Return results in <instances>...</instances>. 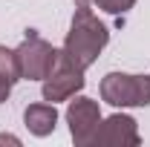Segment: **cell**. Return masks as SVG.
Listing matches in <instances>:
<instances>
[{"mask_svg": "<svg viewBox=\"0 0 150 147\" xmlns=\"http://www.w3.org/2000/svg\"><path fill=\"white\" fill-rule=\"evenodd\" d=\"M107 40H110V32L93 15V9L78 6L75 15H72V23H69V32H67V40H64V49L61 52L69 58L78 69L87 72L98 61L101 49L107 46Z\"/></svg>", "mask_w": 150, "mask_h": 147, "instance_id": "6da1fadb", "label": "cell"}, {"mask_svg": "<svg viewBox=\"0 0 150 147\" xmlns=\"http://www.w3.org/2000/svg\"><path fill=\"white\" fill-rule=\"evenodd\" d=\"M101 101L112 107H150V75L107 72L101 78Z\"/></svg>", "mask_w": 150, "mask_h": 147, "instance_id": "7a4b0ae2", "label": "cell"}, {"mask_svg": "<svg viewBox=\"0 0 150 147\" xmlns=\"http://www.w3.org/2000/svg\"><path fill=\"white\" fill-rule=\"evenodd\" d=\"M15 55H18V66H20V78L23 81H43L46 75L55 69L61 52L52 43H46L43 37L29 35L15 49Z\"/></svg>", "mask_w": 150, "mask_h": 147, "instance_id": "3957f363", "label": "cell"}, {"mask_svg": "<svg viewBox=\"0 0 150 147\" xmlns=\"http://www.w3.org/2000/svg\"><path fill=\"white\" fill-rule=\"evenodd\" d=\"M84 69H78L69 58L61 52L58 58L55 69L43 78V101H49V104H58V101H67V98H72L75 92L84 90Z\"/></svg>", "mask_w": 150, "mask_h": 147, "instance_id": "277c9868", "label": "cell"}, {"mask_svg": "<svg viewBox=\"0 0 150 147\" xmlns=\"http://www.w3.org/2000/svg\"><path fill=\"white\" fill-rule=\"evenodd\" d=\"M67 124H69V136H72L75 144L90 147L95 130L101 124V107H98V101L87 98V95H78L75 101H69V107H67Z\"/></svg>", "mask_w": 150, "mask_h": 147, "instance_id": "5b68a950", "label": "cell"}, {"mask_svg": "<svg viewBox=\"0 0 150 147\" xmlns=\"http://www.w3.org/2000/svg\"><path fill=\"white\" fill-rule=\"evenodd\" d=\"M93 144H107V147H136L142 144V136L136 127V118L124 115V112H115L110 118H101V124L93 136Z\"/></svg>", "mask_w": 150, "mask_h": 147, "instance_id": "8992f818", "label": "cell"}, {"mask_svg": "<svg viewBox=\"0 0 150 147\" xmlns=\"http://www.w3.org/2000/svg\"><path fill=\"white\" fill-rule=\"evenodd\" d=\"M23 124H26V130L32 133V136H38V139H43V136H49L52 130H55L58 124V110L55 104H29L26 110H23Z\"/></svg>", "mask_w": 150, "mask_h": 147, "instance_id": "52a82bcc", "label": "cell"}, {"mask_svg": "<svg viewBox=\"0 0 150 147\" xmlns=\"http://www.w3.org/2000/svg\"><path fill=\"white\" fill-rule=\"evenodd\" d=\"M0 75H6L12 84L20 81V66H18V55H15V49L0 46Z\"/></svg>", "mask_w": 150, "mask_h": 147, "instance_id": "ba28073f", "label": "cell"}, {"mask_svg": "<svg viewBox=\"0 0 150 147\" xmlns=\"http://www.w3.org/2000/svg\"><path fill=\"white\" fill-rule=\"evenodd\" d=\"M95 6L101 9V12H110V15H124V12H130L133 3L136 0H93Z\"/></svg>", "mask_w": 150, "mask_h": 147, "instance_id": "9c48e42d", "label": "cell"}, {"mask_svg": "<svg viewBox=\"0 0 150 147\" xmlns=\"http://www.w3.org/2000/svg\"><path fill=\"white\" fill-rule=\"evenodd\" d=\"M12 87H15V84H12V81H9L6 75H0V104H3V101H6L9 95H12Z\"/></svg>", "mask_w": 150, "mask_h": 147, "instance_id": "30bf717a", "label": "cell"}, {"mask_svg": "<svg viewBox=\"0 0 150 147\" xmlns=\"http://www.w3.org/2000/svg\"><path fill=\"white\" fill-rule=\"evenodd\" d=\"M3 141H9V144H20V139H15V136H0V144Z\"/></svg>", "mask_w": 150, "mask_h": 147, "instance_id": "8fae6325", "label": "cell"}]
</instances>
